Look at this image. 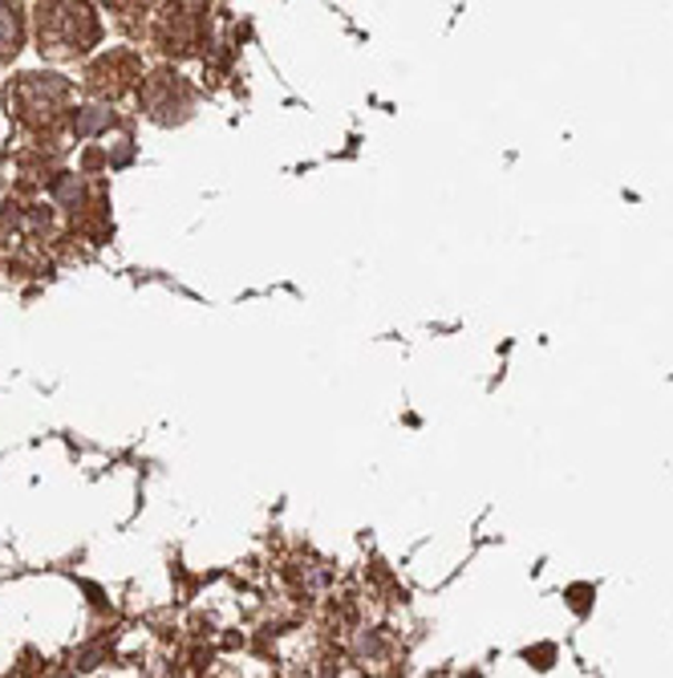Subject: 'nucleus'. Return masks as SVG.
<instances>
[{
    "label": "nucleus",
    "instance_id": "f257e3e1",
    "mask_svg": "<svg viewBox=\"0 0 673 678\" xmlns=\"http://www.w3.org/2000/svg\"><path fill=\"white\" fill-rule=\"evenodd\" d=\"M33 33L41 58L78 61L102 41V21L93 12V0H37Z\"/></svg>",
    "mask_w": 673,
    "mask_h": 678
},
{
    "label": "nucleus",
    "instance_id": "f03ea898",
    "mask_svg": "<svg viewBox=\"0 0 673 678\" xmlns=\"http://www.w3.org/2000/svg\"><path fill=\"white\" fill-rule=\"evenodd\" d=\"M69 86L61 73H21L9 81V115L21 122L24 130H58L69 115Z\"/></svg>",
    "mask_w": 673,
    "mask_h": 678
},
{
    "label": "nucleus",
    "instance_id": "7ed1b4c3",
    "mask_svg": "<svg viewBox=\"0 0 673 678\" xmlns=\"http://www.w3.org/2000/svg\"><path fill=\"white\" fill-rule=\"evenodd\" d=\"M138 110L159 122V127H175V122H187L195 110V90L184 73H175L171 66L155 69L142 78L138 86Z\"/></svg>",
    "mask_w": 673,
    "mask_h": 678
},
{
    "label": "nucleus",
    "instance_id": "20e7f679",
    "mask_svg": "<svg viewBox=\"0 0 673 678\" xmlns=\"http://www.w3.org/2000/svg\"><path fill=\"white\" fill-rule=\"evenodd\" d=\"M142 58L135 49H110L98 61H90L86 69V90L98 98V102H118L122 94H130L135 86H142Z\"/></svg>",
    "mask_w": 673,
    "mask_h": 678
},
{
    "label": "nucleus",
    "instance_id": "39448f33",
    "mask_svg": "<svg viewBox=\"0 0 673 678\" xmlns=\"http://www.w3.org/2000/svg\"><path fill=\"white\" fill-rule=\"evenodd\" d=\"M24 37H29V29H24L21 9L12 0H0V61L17 58L24 49Z\"/></svg>",
    "mask_w": 673,
    "mask_h": 678
},
{
    "label": "nucleus",
    "instance_id": "423d86ee",
    "mask_svg": "<svg viewBox=\"0 0 673 678\" xmlns=\"http://www.w3.org/2000/svg\"><path fill=\"white\" fill-rule=\"evenodd\" d=\"M115 127V115L106 106H81V110H69V130L78 138L102 135V130Z\"/></svg>",
    "mask_w": 673,
    "mask_h": 678
},
{
    "label": "nucleus",
    "instance_id": "0eeeda50",
    "mask_svg": "<svg viewBox=\"0 0 673 678\" xmlns=\"http://www.w3.org/2000/svg\"><path fill=\"white\" fill-rule=\"evenodd\" d=\"M102 4L110 9V17H118L122 29H138L150 12V0H102Z\"/></svg>",
    "mask_w": 673,
    "mask_h": 678
},
{
    "label": "nucleus",
    "instance_id": "6e6552de",
    "mask_svg": "<svg viewBox=\"0 0 673 678\" xmlns=\"http://www.w3.org/2000/svg\"><path fill=\"white\" fill-rule=\"evenodd\" d=\"M207 9H211V0H162V12H171V17H191V21H204Z\"/></svg>",
    "mask_w": 673,
    "mask_h": 678
},
{
    "label": "nucleus",
    "instance_id": "1a4fd4ad",
    "mask_svg": "<svg viewBox=\"0 0 673 678\" xmlns=\"http://www.w3.org/2000/svg\"><path fill=\"white\" fill-rule=\"evenodd\" d=\"M588 598H593V586H572L568 589V601H572V610L576 613L588 610Z\"/></svg>",
    "mask_w": 673,
    "mask_h": 678
},
{
    "label": "nucleus",
    "instance_id": "9d476101",
    "mask_svg": "<svg viewBox=\"0 0 673 678\" xmlns=\"http://www.w3.org/2000/svg\"><path fill=\"white\" fill-rule=\"evenodd\" d=\"M524 658H527V662H544L540 670H548V662L556 658V650H552V646H540V650H527Z\"/></svg>",
    "mask_w": 673,
    "mask_h": 678
}]
</instances>
